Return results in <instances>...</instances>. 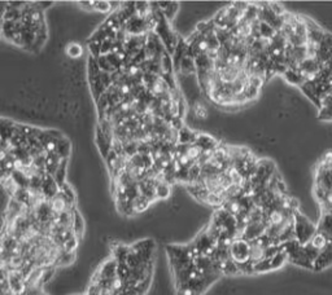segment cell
Returning <instances> with one entry per match:
<instances>
[{"label": "cell", "mask_w": 332, "mask_h": 295, "mask_svg": "<svg viewBox=\"0 0 332 295\" xmlns=\"http://www.w3.org/2000/svg\"><path fill=\"white\" fill-rule=\"evenodd\" d=\"M318 232V225L310 221L309 218H306L300 211L295 213V236L301 245H306L312 241V238Z\"/></svg>", "instance_id": "obj_1"}, {"label": "cell", "mask_w": 332, "mask_h": 295, "mask_svg": "<svg viewBox=\"0 0 332 295\" xmlns=\"http://www.w3.org/2000/svg\"><path fill=\"white\" fill-rule=\"evenodd\" d=\"M249 253L250 243L244 238L233 239L230 245V255L233 262H236L237 264H245L249 262Z\"/></svg>", "instance_id": "obj_2"}, {"label": "cell", "mask_w": 332, "mask_h": 295, "mask_svg": "<svg viewBox=\"0 0 332 295\" xmlns=\"http://www.w3.org/2000/svg\"><path fill=\"white\" fill-rule=\"evenodd\" d=\"M300 88H301V91L308 96V98H309L310 101H313V104H314L319 110L322 109V97L319 95L318 87H317V83L314 82V80H306Z\"/></svg>", "instance_id": "obj_3"}, {"label": "cell", "mask_w": 332, "mask_h": 295, "mask_svg": "<svg viewBox=\"0 0 332 295\" xmlns=\"http://www.w3.org/2000/svg\"><path fill=\"white\" fill-rule=\"evenodd\" d=\"M331 266H332V242L330 243L325 250L321 251L319 256L317 258L316 262H314V269H313V271L321 272V271L329 268V267Z\"/></svg>", "instance_id": "obj_4"}, {"label": "cell", "mask_w": 332, "mask_h": 295, "mask_svg": "<svg viewBox=\"0 0 332 295\" xmlns=\"http://www.w3.org/2000/svg\"><path fill=\"white\" fill-rule=\"evenodd\" d=\"M318 232L323 233L332 242V213L331 211H323L322 218L319 220Z\"/></svg>", "instance_id": "obj_5"}, {"label": "cell", "mask_w": 332, "mask_h": 295, "mask_svg": "<svg viewBox=\"0 0 332 295\" xmlns=\"http://www.w3.org/2000/svg\"><path fill=\"white\" fill-rule=\"evenodd\" d=\"M283 75L287 79V82L291 83V84L299 85V87H301L306 82V78L299 69H287V72Z\"/></svg>", "instance_id": "obj_6"}, {"label": "cell", "mask_w": 332, "mask_h": 295, "mask_svg": "<svg viewBox=\"0 0 332 295\" xmlns=\"http://www.w3.org/2000/svg\"><path fill=\"white\" fill-rule=\"evenodd\" d=\"M158 7H160V10L162 12L168 21H173L174 20L175 14H177L178 9H179V4L174 3V1H164V3H158Z\"/></svg>", "instance_id": "obj_7"}, {"label": "cell", "mask_w": 332, "mask_h": 295, "mask_svg": "<svg viewBox=\"0 0 332 295\" xmlns=\"http://www.w3.org/2000/svg\"><path fill=\"white\" fill-rule=\"evenodd\" d=\"M56 153L63 159H69V157L72 155V143H70V140H68L66 138L59 140Z\"/></svg>", "instance_id": "obj_8"}, {"label": "cell", "mask_w": 332, "mask_h": 295, "mask_svg": "<svg viewBox=\"0 0 332 295\" xmlns=\"http://www.w3.org/2000/svg\"><path fill=\"white\" fill-rule=\"evenodd\" d=\"M68 161H69V159H63L61 163H60L59 168H57L55 175H53V179H55V181H56L57 185H59L60 188L63 187L64 184L66 183L65 179H66V174H68Z\"/></svg>", "instance_id": "obj_9"}, {"label": "cell", "mask_w": 332, "mask_h": 295, "mask_svg": "<svg viewBox=\"0 0 332 295\" xmlns=\"http://www.w3.org/2000/svg\"><path fill=\"white\" fill-rule=\"evenodd\" d=\"M83 229H85V221H83L82 215L79 214L78 210H73V230H74V234L77 237H81L83 233Z\"/></svg>", "instance_id": "obj_10"}, {"label": "cell", "mask_w": 332, "mask_h": 295, "mask_svg": "<svg viewBox=\"0 0 332 295\" xmlns=\"http://www.w3.org/2000/svg\"><path fill=\"white\" fill-rule=\"evenodd\" d=\"M309 243H312V245L314 246V247H316L317 250H319V251H322V250H325L326 247H327V246H329L330 243H331V241H330V239L327 238V237H326L325 234H323V233L317 232L316 236L313 237L312 241H310Z\"/></svg>", "instance_id": "obj_11"}, {"label": "cell", "mask_w": 332, "mask_h": 295, "mask_svg": "<svg viewBox=\"0 0 332 295\" xmlns=\"http://www.w3.org/2000/svg\"><path fill=\"white\" fill-rule=\"evenodd\" d=\"M170 184L166 183V181H158L156 184V197H157V200H166V198L170 197Z\"/></svg>", "instance_id": "obj_12"}, {"label": "cell", "mask_w": 332, "mask_h": 295, "mask_svg": "<svg viewBox=\"0 0 332 295\" xmlns=\"http://www.w3.org/2000/svg\"><path fill=\"white\" fill-rule=\"evenodd\" d=\"M280 247H282V246H280ZM270 262H271V269H273V271H275V269L282 268V267L286 264V262H288V255H287L286 251L282 249L279 253L274 256V258H271V259H270Z\"/></svg>", "instance_id": "obj_13"}, {"label": "cell", "mask_w": 332, "mask_h": 295, "mask_svg": "<svg viewBox=\"0 0 332 295\" xmlns=\"http://www.w3.org/2000/svg\"><path fill=\"white\" fill-rule=\"evenodd\" d=\"M82 53H83V49H82V47L79 46L78 43L72 42L66 46V55H68L69 59H73V60L81 59Z\"/></svg>", "instance_id": "obj_14"}, {"label": "cell", "mask_w": 332, "mask_h": 295, "mask_svg": "<svg viewBox=\"0 0 332 295\" xmlns=\"http://www.w3.org/2000/svg\"><path fill=\"white\" fill-rule=\"evenodd\" d=\"M270 271H273L270 259H263L257 263V264H254V273H266L270 272Z\"/></svg>", "instance_id": "obj_15"}, {"label": "cell", "mask_w": 332, "mask_h": 295, "mask_svg": "<svg viewBox=\"0 0 332 295\" xmlns=\"http://www.w3.org/2000/svg\"><path fill=\"white\" fill-rule=\"evenodd\" d=\"M94 9L100 12V13H108L112 10V4H111V1H95Z\"/></svg>", "instance_id": "obj_16"}, {"label": "cell", "mask_w": 332, "mask_h": 295, "mask_svg": "<svg viewBox=\"0 0 332 295\" xmlns=\"http://www.w3.org/2000/svg\"><path fill=\"white\" fill-rule=\"evenodd\" d=\"M78 295H82V294H78Z\"/></svg>", "instance_id": "obj_17"}]
</instances>
